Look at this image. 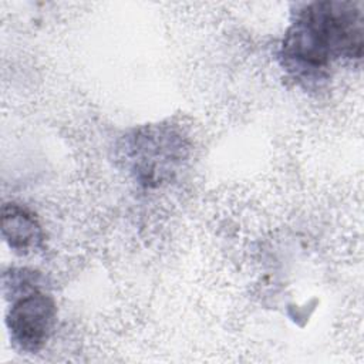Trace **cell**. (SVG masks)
Wrapping results in <instances>:
<instances>
[{"mask_svg": "<svg viewBox=\"0 0 364 364\" xmlns=\"http://www.w3.org/2000/svg\"><path fill=\"white\" fill-rule=\"evenodd\" d=\"M363 11L358 3L314 1L296 13L282 43L290 71L317 77L340 58H361Z\"/></svg>", "mask_w": 364, "mask_h": 364, "instance_id": "6da1fadb", "label": "cell"}, {"mask_svg": "<svg viewBox=\"0 0 364 364\" xmlns=\"http://www.w3.org/2000/svg\"><path fill=\"white\" fill-rule=\"evenodd\" d=\"M27 284L23 294L10 306L6 321L13 344L21 351L36 353L53 331L57 307L51 296Z\"/></svg>", "mask_w": 364, "mask_h": 364, "instance_id": "7a4b0ae2", "label": "cell"}, {"mask_svg": "<svg viewBox=\"0 0 364 364\" xmlns=\"http://www.w3.org/2000/svg\"><path fill=\"white\" fill-rule=\"evenodd\" d=\"M3 237L13 250L20 253L36 249L43 240L36 218L16 203L3 206Z\"/></svg>", "mask_w": 364, "mask_h": 364, "instance_id": "3957f363", "label": "cell"}]
</instances>
